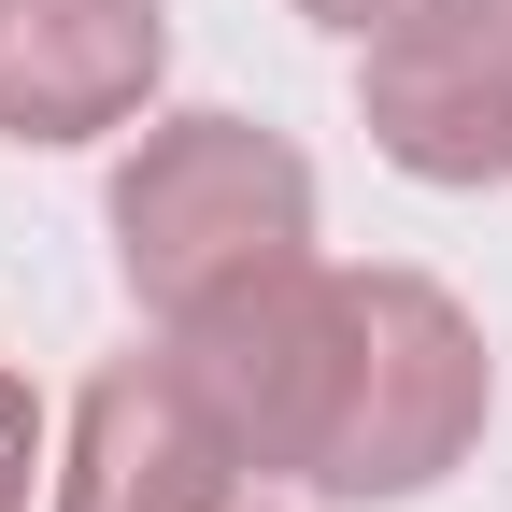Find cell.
<instances>
[{
  "label": "cell",
  "instance_id": "1",
  "mask_svg": "<svg viewBox=\"0 0 512 512\" xmlns=\"http://www.w3.org/2000/svg\"><path fill=\"white\" fill-rule=\"evenodd\" d=\"M171 356L228 413L242 470L313 484L342 512L427 498L441 470H470V441L498 413V356L470 328V299L427 285V271H328V256H299V271L242 285L228 313L171 328Z\"/></svg>",
  "mask_w": 512,
  "mask_h": 512
},
{
  "label": "cell",
  "instance_id": "2",
  "mask_svg": "<svg viewBox=\"0 0 512 512\" xmlns=\"http://www.w3.org/2000/svg\"><path fill=\"white\" fill-rule=\"evenodd\" d=\"M313 256V157L256 114H157L114 157V271L157 328H200Z\"/></svg>",
  "mask_w": 512,
  "mask_h": 512
},
{
  "label": "cell",
  "instance_id": "3",
  "mask_svg": "<svg viewBox=\"0 0 512 512\" xmlns=\"http://www.w3.org/2000/svg\"><path fill=\"white\" fill-rule=\"evenodd\" d=\"M370 157L413 185H512V0H413L356 43Z\"/></svg>",
  "mask_w": 512,
  "mask_h": 512
},
{
  "label": "cell",
  "instance_id": "4",
  "mask_svg": "<svg viewBox=\"0 0 512 512\" xmlns=\"http://www.w3.org/2000/svg\"><path fill=\"white\" fill-rule=\"evenodd\" d=\"M43 512H242V441L200 399L185 356H114L86 370L72 427H57Z\"/></svg>",
  "mask_w": 512,
  "mask_h": 512
},
{
  "label": "cell",
  "instance_id": "5",
  "mask_svg": "<svg viewBox=\"0 0 512 512\" xmlns=\"http://www.w3.org/2000/svg\"><path fill=\"white\" fill-rule=\"evenodd\" d=\"M171 72V0H0V143H114Z\"/></svg>",
  "mask_w": 512,
  "mask_h": 512
},
{
  "label": "cell",
  "instance_id": "6",
  "mask_svg": "<svg viewBox=\"0 0 512 512\" xmlns=\"http://www.w3.org/2000/svg\"><path fill=\"white\" fill-rule=\"evenodd\" d=\"M43 470H57V427H43V399H29V370H0V512H29Z\"/></svg>",
  "mask_w": 512,
  "mask_h": 512
},
{
  "label": "cell",
  "instance_id": "7",
  "mask_svg": "<svg viewBox=\"0 0 512 512\" xmlns=\"http://www.w3.org/2000/svg\"><path fill=\"white\" fill-rule=\"evenodd\" d=\"M299 15H313V29H342V43H370L384 15H413V0H299Z\"/></svg>",
  "mask_w": 512,
  "mask_h": 512
},
{
  "label": "cell",
  "instance_id": "8",
  "mask_svg": "<svg viewBox=\"0 0 512 512\" xmlns=\"http://www.w3.org/2000/svg\"><path fill=\"white\" fill-rule=\"evenodd\" d=\"M242 512H256V498H242Z\"/></svg>",
  "mask_w": 512,
  "mask_h": 512
}]
</instances>
